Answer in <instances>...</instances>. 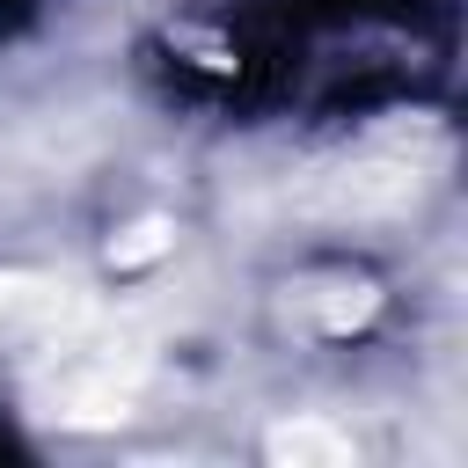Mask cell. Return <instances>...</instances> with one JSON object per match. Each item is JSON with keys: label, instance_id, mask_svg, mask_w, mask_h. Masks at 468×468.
Segmentation results:
<instances>
[{"label": "cell", "instance_id": "obj_1", "mask_svg": "<svg viewBox=\"0 0 468 468\" xmlns=\"http://www.w3.org/2000/svg\"><path fill=\"white\" fill-rule=\"evenodd\" d=\"M88 300L66 292V285H44V278H0V344H44L58 322H73Z\"/></svg>", "mask_w": 468, "mask_h": 468}, {"label": "cell", "instance_id": "obj_2", "mask_svg": "<svg viewBox=\"0 0 468 468\" xmlns=\"http://www.w3.org/2000/svg\"><path fill=\"white\" fill-rule=\"evenodd\" d=\"M271 453H292V461H300V453H322V461H344L351 446H344L336 431H322V424H285V431L271 439Z\"/></svg>", "mask_w": 468, "mask_h": 468}]
</instances>
